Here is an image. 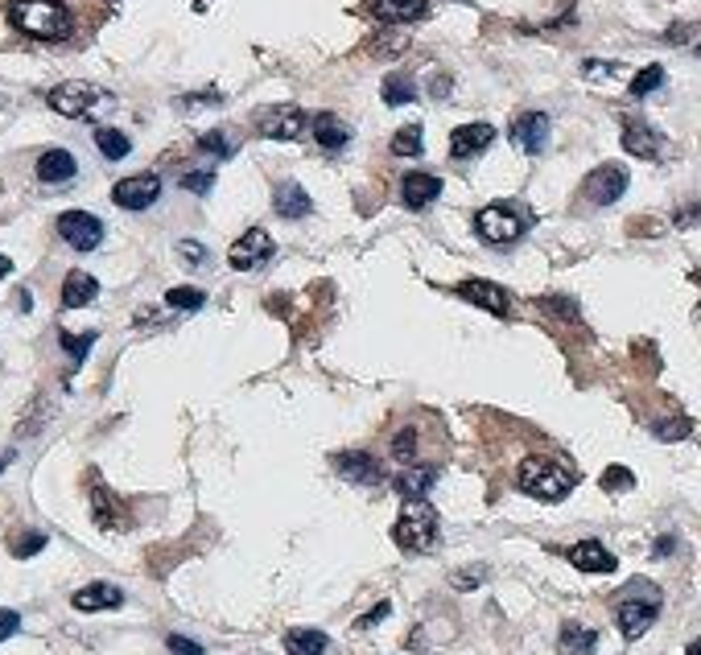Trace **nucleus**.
Returning <instances> with one entry per match:
<instances>
[{
  "mask_svg": "<svg viewBox=\"0 0 701 655\" xmlns=\"http://www.w3.org/2000/svg\"><path fill=\"white\" fill-rule=\"evenodd\" d=\"M9 21L38 42H62L71 33V9L62 0H13Z\"/></svg>",
  "mask_w": 701,
  "mask_h": 655,
  "instance_id": "obj_1",
  "label": "nucleus"
},
{
  "mask_svg": "<svg viewBox=\"0 0 701 655\" xmlns=\"http://www.w3.org/2000/svg\"><path fill=\"white\" fill-rule=\"evenodd\" d=\"M438 511H433L429 499H405L400 507V520L392 528V540L405 548V553H429L438 544Z\"/></svg>",
  "mask_w": 701,
  "mask_h": 655,
  "instance_id": "obj_2",
  "label": "nucleus"
},
{
  "mask_svg": "<svg viewBox=\"0 0 701 655\" xmlns=\"http://www.w3.org/2000/svg\"><path fill=\"white\" fill-rule=\"evenodd\" d=\"M516 482H520V491L532 495V499H545V503H557L574 491V474L565 470L561 462L553 458H524L520 470H516Z\"/></svg>",
  "mask_w": 701,
  "mask_h": 655,
  "instance_id": "obj_3",
  "label": "nucleus"
},
{
  "mask_svg": "<svg viewBox=\"0 0 701 655\" xmlns=\"http://www.w3.org/2000/svg\"><path fill=\"white\" fill-rule=\"evenodd\" d=\"M656 614H660V590L648 581H636L631 590L619 598L615 606V623L623 631V639H640L652 623H656Z\"/></svg>",
  "mask_w": 701,
  "mask_h": 655,
  "instance_id": "obj_4",
  "label": "nucleus"
},
{
  "mask_svg": "<svg viewBox=\"0 0 701 655\" xmlns=\"http://www.w3.org/2000/svg\"><path fill=\"white\" fill-rule=\"evenodd\" d=\"M475 231H479V239H487V244H516V239L528 231V219L508 202H491L475 215Z\"/></svg>",
  "mask_w": 701,
  "mask_h": 655,
  "instance_id": "obj_5",
  "label": "nucleus"
},
{
  "mask_svg": "<svg viewBox=\"0 0 701 655\" xmlns=\"http://www.w3.org/2000/svg\"><path fill=\"white\" fill-rule=\"evenodd\" d=\"M46 103L58 112V116H71V120H83V116H91L99 103H104V91H99L95 83H58L50 95H46Z\"/></svg>",
  "mask_w": 701,
  "mask_h": 655,
  "instance_id": "obj_6",
  "label": "nucleus"
},
{
  "mask_svg": "<svg viewBox=\"0 0 701 655\" xmlns=\"http://www.w3.org/2000/svg\"><path fill=\"white\" fill-rule=\"evenodd\" d=\"M256 132L269 136V141H293V136L306 132V112L297 103H273V108L256 112Z\"/></svg>",
  "mask_w": 701,
  "mask_h": 655,
  "instance_id": "obj_7",
  "label": "nucleus"
},
{
  "mask_svg": "<svg viewBox=\"0 0 701 655\" xmlns=\"http://www.w3.org/2000/svg\"><path fill=\"white\" fill-rule=\"evenodd\" d=\"M58 235L75 252H95L99 244H104V223H99L95 215H87V211H66V215H58Z\"/></svg>",
  "mask_w": 701,
  "mask_h": 655,
  "instance_id": "obj_8",
  "label": "nucleus"
},
{
  "mask_svg": "<svg viewBox=\"0 0 701 655\" xmlns=\"http://www.w3.org/2000/svg\"><path fill=\"white\" fill-rule=\"evenodd\" d=\"M623 190H627V169H623V165H598L594 174L582 182V194H586V202H594V206L619 202Z\"/></svg>",
  "mask_w": 701,
  "mask_h": 655,
  "instance_id": "obj_9",
  "label": "nucleus"
},
{
  "mask_svg": "<svg viewBox=\"0 0 701 655\" xmlns=\"http://www.w3.org/2000/svg\"><path fill=\"white\" fill-rule=\"evenodd\" d=\"M157 198H161V178H157V174L124 178V182H116V190H112V202L124 206V211H145V206H153Z\"/></svg>",
  "mask_w": 701,
  "mask_h": 655,
  "instance_id": "obj_10",
  "label": "nucleus"
},
{
  "mask_svg": "<svg viewBox=\"0 0 701 655\" xmlns=\"http://www.w3.org/2000/svg\"><path fill=\"white\" fill-rule=\"evenodd\" d=\"M273 256V235L269 231H260V227H252V231H244L236 244H231V252H227V260H231V268H240V272H248V268H256V264H264Z\"/></svg>",
  "mask_w": 701,
  "mask_h": 655,
  "instance_id": "obj_11",
  "label": "nucleus"
},
{
  "mask_svg": "<svg viewBox=\"0 0 701 655\" xmlns=\"http://www.w3.org/2000/svg\"><path fill=\"white\" fill-rule=\"evenodd\" d=\"M91 520L104 532H124L132 524V515L124 511V503L104 487V482H91Z\"/></svg>",
  "mask_w": 701,
  "mask_h": 655,
  "instance_id": "obj_12",
  "label": "nucleus"
},
{
  "mask_svg": "<svg viewBox=\"0 0 701 655\" xmlns=\"http://www.w3.org/2000/svg\"><path fill=\"white\" fill-rule=\"evenodd\" d=\"M512 145H516L520 153H528V157L545 153V145H549V116H545V112H524V116H516V120H512Z\"/></svg>",
  "mask_w": 701,
  "mask_h": 655,
  "instance_id": "obj_13",
  "label": "nucleus"
},
{
  "mask_svg": "<svg viewBox=\"0 0 701 655\" xmlns=\"http://www.w3.org/2000/svg\"><path fill=\"white\" fill-rule=\"evenodd\" d=\"M623 149L640 161H656L664 157V136L644 120H623Z\"/></svg>",
  "mask_w": 701,
  "mask_h": 655,
  "instance_id": "obj_14",
  "label": "nucleus"
},
{
  "mask_svg": "<svg viewBox=\"0 0 701 655\" xmlns=\"http://www.w3.org/2000/svg\"><path fill=\"white\" fill-rule=\"evenodd\" d=\"M363 9L384 25H409L429 13V0H363Z\"/></svg>",
  "mask_w": 701,
  "mask_h": 655,
  "instance_id": "obj_15",
  "label": "nucleus"
},
{
  "mask_svg": "<svg viewBox=\"0 0 701 655\" xmlns=\"http://www.w3.org/2000/svg\"><path fill=\"white\" fill-rule=\"evenodd\" d=\"M75 610H83V614H95V610H116L120 602H124V590L120 585H112V581H91V585H83V590H75Z\"/></svg>",
  "mask_w": 701,
  "mask_h": 655,
  "instance_id": "obj_16",
  "label": "nucleus"
},
{
  "mask_svg": "<svg viewBox=\"0 0 701 655\" xmlns=\"http://www.w3.org/2000/svg\"><path fill=\"white\" fill-rule=\"evenodd\" d=\"M491 141H495V128L491 124H462L450 136V153L458 161H466V157H479L483 149H491Z\"/></svg>",
  "mask_w": 701,
  "mask_h": 655,
  "instance_id": "obj_17",
  "label": "nucleus"
},
{
  "mask_svg": "<svg viewBox=\"0 0 701 655\" xmlns=\"http://www.w3.org/2000/svg\"><path fill=\"white\" fill-rule=\"evenodd\" d=\"M335 470H339V478H347V482H363V487H372V482L384 478L380 462H376L372 454H359V450L335 454Z\"/></svg>",
  "mask_w": 701,
  "mask_h": 655,
  "instance_id": "obj_18",
  "label": "nucleus"
},
{
  "mask_svg": "<svg viewBox=\"0 0 701 655\" xmlns=\"http://www.w3.org/2000/svg\"><path fill=\"white\" fill-rule=\"evenodd\" d=\"M565 557H570V565L582 569V573H615V565H619L615 553H607L598 540H578Z\"/></svg>",
  "mask_w": 701,
  "mask_h": 655,
  "instance_id": "obj_19",
  "label": "nucleus"
},
{
  "mask_svg": "<svg viewBox=\"0 0 701 655\" xmlns=\"http://www.w3.org/2000/svg\"><path fill=\"white\" fill-rule=\"evenodd\" d=\"M438 194H442V178H433V174H405L400 178V202H405L409 211H425Z\"/></svg>",
  "mask_w": 701,
  "mask_h": 655,
  "instance_id": "obj_20",
  "label": "nucleus"
},
{
  "mask_svg": "<svg viewBox=\"0 0 701 655\" xmlns=\"http://www.w3.org/2000/svg\"><path fill=\"white\" fill-rule=\"evenodd\" d=\"M458 297L479 305V309H487V314H499V318L508 314V293L499 289V285H491V281H462L458 285Z\"/></svg>",
  "mask_w": 701,
  "mask_h": 655,
  "instance_id": "obj_21",
  "label": "nucleus"
},
{
  "mask_svg": "<svg viewBox=\"0 0 701 655\" xmlns=\"http://www.w3.org/2000/svg\"><path fill=\"white\" fill-rule=\"evenodd\" d=\"M75 157L66 153V149H46L42 157H38V182H46V186H66L75 178Z\"/></svg>",
  "mask_w": 701,
  "mask_h": 655,
  "instance_id": "obj_22",
  "label": "nucleus"
},
{
  "mask_svg": "<svg viewBox=\"0 0 701 655\" xmlns=\"http://www.w3.org/2000/svg\"><path fill=\"white\" fill-rule=\"evenodd\" d=\"M273 206H277V215L281 219H306L310 211H314V202H310V194L297 186V182H277V190H273Z\"/></svg>",
  "mask_w": 701,
  "mask_h": 655,
  "instance_id": "obj_23",
  "label": "nucleus"
},
{
  "mask_svg": "<svg viewBox=\"0 0 701 655\" xmlns=\"http://www.w3.org/2000/svg\"><path fill=\"white\" fill-rule=\"evenodd\" d=\"M314 141H318L326 153H339V149H347V141H351V128H347L339 116L322 112V116H314Z\"/></svg>",
  "mask_w": 701,
  "mask_h": 655,
  "instance_id": "obj_24",
  "label": "nucleus"
},
{
  "mask_svg": "<svg viewBox=\"0 0 701 655\" xmlns=\"http://www.w3.org/2000/svg\"><path fill=\"white\" fill-rule=\"evenodd\" d=\"M95 293H99V285H95L91 272H71V277L62 281V305H66V309L91 305V301H95Z\"/></svg>",
  "mask_w": 701,
  "mask_h": 655,
  "instance_id": "obj_25",
  "label": "nucleus"
},
{
  "mask_svg": "<svg viewBox=\"0 0 701 655\" xmlns=\"http://www.w3.org/2000/svg\"><path fill=\"white\" fill-rule=\"evenodd\" d=\"M433 482H438V474L425 470V466H413L405 474H396L392 487H396V495H405V499H425L433 491Z\"/></svg>",
  "mask_w": 701,
  "mask_h": 655,
  "instance_id": "obj_26",
  "label": "nucleus"
},
{
  "mask_svg": "<svg viewBox=\"0 0 701 655\" xmlns=\"http://www.w3.org/2000/svg\"><path fill=\"white\" fill-rule=\"evenodd\" d=\"M598 647V635L590 627H578V623H565L561 627V639H557V651L561 655H594Z\"/></svg>",
  "mask_w": 701,
  "mask_h": 655,
  "instance_id": "obj_27",
  "label": "nucleus"
},
{
  "mask_svg": "<svg viewBox=\"0 0 701 655\" xmlns=\"http://www.w3.org/2000/svg\"><path fill=\"white\" fill-rule=\"evenodd\" d=\"M285 651L289 655H322L326 651V635L314 631V627H297L285 635Z\"/></svg>",
  "mask_w": 701,
  "mask_h": 655,
  "instance_id": "obj_28",
  "label": "nucleus"
},
{
  "mask_svg": "<svg viewBox=\"0 0 701 655\" xmlns=\"http://www.w3.org/2000/svg\"><path fill=\"white\" fill-rule=\"evenodd\" d=\"M95 145H99V153H104L108 161H120L132 149V141H128L120 128H95Z\"/></svg>",
  "mask_w": 701,
  "mask_h": 655,
  "instance_id": "obj_29",
  "label": "nucleus"
},
{
  "mask_svg": "<svg viewBox=\"0 0 701 655\" xmlns=\"http://www.w3.org/2000/svg\"><path fill=\"white\" fill-rule=\"evenodd\" d=\"M417 99V87L409 75H388L384 79V103H392V108H400V103H413Z\"/></svg>",
  "mask_w": 701,
  "mask_h": 655,
  "instance_id": "obj_30",
  "label": "nucleus"
},
{
  "mask_svg": "<svg viewBox=\"0 0 701 655\" xmlns=\"http://www.w3.org/2000/svg\"><path fill=\"white\" fill-rule=\"evenodd\" d=\"M392 153L396 157H417L421 153V128L417 124H405L396 136H392Z\"/></svg>",
  "mask_w": 701,
  "mask_h": 655,
  "instance_id": "obj_31",
  "label": "nucleus"
},
{
  "mask_svg": "<svg viewBox=\"0 0 701 655\" xmlns=\"http://www.w3.org/2000/svg\"><path fill=\"white\" fill-rule=\"evenodd\" d=\"M203 289H190V285H178V289H170V293H165V305H170V309H190V314H194V309H203Z\"/></svg>",
  "mask_w": 701,
  "mask_h": 655,
  "instance_id": "obj_32",
  "label": "nucleus"
},
{
  "mask_svg": "<svg viewBox=\"0 0 701 655\" xmlns=\"http://www.w3.org/2000/svg\"><path fill=\"white\" fill-rule=\"evenodd\" d=\"M42 548H46V532H25V536L9 540V553L21 557V561H25V557H38Z\"/></svg>",
  "mask_w": 701,
  "mask_h": 655,
  "instance_id": "obj_33",
  "label": "nucleus"
},
{
  "mask_svg": "<svg viewBox=\"0 0 701 655\" xmlns=\"http://www.w3.org/2000/svg\"><path fill=\"white\" fill-rule=\"evenodd\" d=\"M689 417H664V421H652V433L660 437V441H681V437H689Z\"/></svg>",
  "mask_w": 701,
  "mask_h": 655,
  "instance_id": "obj_34",
  "label": "nucleus"
},
{
  "mask_svg": "<svg viewBox=\"0 0 701 655\" xmlns=\"http://www.w3.org/2000/svg\"><path fill=\"white\" fill-rule=\"evenodd\" d=\"M58 338H62V347H66V355H71L75 363H83V359H87V351L95 347V330H87V334H66V330H62Z\"/></svg>",
  "mask_w": 701,
  "mask_h": 655,
  "instance_id": "obj_35",
  "label": "nucleus"
},
{
  "mask_svg": "<svg viewBox=\"0 0 701 655\" xmlns=\"http://www.w3.org/2000/svg\"><path fill=\"white\" fill-rule=\"evenodd\" d=\"M660 83H664V66H644V71H640L636 79H631V95L644 99V95H652Z\"/></svg>",
  "mask_w": 701,
  "mask_h": 655,
  "instance_id": "obj_36",
  "label": "nucleus"
},
{
  "mask_svg": "<svg viewBox=\"0 0 701 655\" xmlns=\"http://www.w3.org/2000/svg\"><path fill=\"white\" fill-rule=\"evenodd\" d=\"M392 458H396V462H417V429H400V433H396Z\"/></svg>",
  "mask_w": 701,
  "mask_h": 655,
  "instance_id": "obj_37",
  "label": "nucleus"
},
{
  "mask_svg": "<svg viewBox=\"0 0 701 655\" xmlns=\"http://www.w3.org/2000/svg\"><path fill=\"white\" fill-rule=\"evenodd\" d=\"M636 487V478H631L627 466H607L603 470V491H631Z\"/></svg>",
  "mask_w": 701,
  "mask_h": 655,
  "instance_id": "obj_38",
  "label": "nucleus"
},
{
  "mask_svg": "<svg viewBox=\"0 0 701 655\" xmlns=\"http://www.w3.org/2000/svg\"><path fill=\"white\" fill-rule=\"evenodd\" d=\"M198 149H207V153H215V157H231V153H236V145H231L223 132H207L203 141H198Z\"/></svg>",
  "mask_w": 701,
  "mask_h": 655,
  "instance_id": "obj_39",
  "label": "nucleus"
},
{
  "mask_svg": "<svg viewBox=\"0 0 701 655\" xmlns=\"http://www.w3.org/2000/svg\"><path fill=\"white\" fill-rule=\"evenodd\" d=\"M178 256H182V264H207V248L194 244V239H182V244H178Z\"/></svg>",
  "mask_w": 701,
  "mask_h": 655,
  "instance_id": "obj_40",
  "label": "nucleus"
},
{
  "mask_svg": "<svg viewBox=\"0 0 701 655\" xmlns=\"http://www.w3.org/2000/svg\"><path fill=\"white\" fill-rule=\"evenodd\" d=\"M215 186V174H207V169H203V174H186L182 178V190H190V194H207Z\"/></svg>",
  "mask_w": 701,
  "mask_h": 655,
  "instance_id": "obj_41",
  "label": "nucleus"
},
{
  "mask_svg": "<svg viewBox=\"0 0 701 655\" xmlns=\"http://www.w3.org/2000/svg\"><path fill=\"white\" fill-rule=\"evenodd\" d=\"M165 647H170V655H203V647H198L194 639H186V635H170Z\"/></svg>",
  "mask_w": 701,
  "mask_h": 655,
  "instance_id": "obj_42",
  "label": "nucleus"
},
{
  "mask_svg": "<svg viewBox=\"0 0 701 655\" xmlns=\"http://www.w3.org/2000/svg\"><path fill=\"white\" fill-rule=\"evenodd\" d=\"M450 581H454V590H475V585L483 581V569H462V573H454Z\"/></svg>",
  "mask_w": 701,
  "mask_h": 655,
  "instance_id": "obj_43",
  "label": "nucleus"
},
{
  "mask_svg": "<svg viewBox=\"0 0 701 655\" xmlns=\"http://www.w3.org/2000/svg\"><path fill=\"white\" fill-rule=\"evenodd\" d=\"M17 627H21V614L17 610H0V643H5L9 635H17Z\"/></svg>",
  "mask_w": 701,
  "mask_h": 655,
  "instance_id": "obj_44",
  "label": "nucleus"
},
{
  "mask_svg": "<svg viewBox=\"0 0 701 655\" xmlns=\"http://www.w3.org/2000/svg\"><path fill=\"white\" fill-rule=\"evenodd\" d=\"M388 610H392V606H388V602H380V606H376L372 614H363V618H359V623H355V631H367V627H376V623H384V618H388Z\"/></svg>",
  "mask_w": 701,
  "mask_h": 655,
  "instance_id": "obj_45",
  "label": "nucleus"
},
{
  "mask_svg": "<svg viewBox=\"0 0 701 655\" xmlns=\"http://www.w3.org/2000/svg\"><path fill=\"white\" fill-rule=\"evenodd\" d=\"M673 223H677V227H697V223H701V206H685V211H677Z\"/></svg>",
  "mask_w": 701,
  "mask_h": 655,
  "instance_id": "obj_46",
  "label": "nucleus"
},
{
  "mask_svg": "<svg viewBox=\"0 0 701 655\" xmlns=\"http://www.w3.org/2000/svg\"><path fill=\"white\" fill-rule=\"evenodd\" d=\"M673 548H677V540H673V536H660V540H656V557H669Z\"/></svg>",
  "mask_w": 701,
  "mask_h": 655,
  "instance_id": "obj_47",
  "label": "nucleus"
},
{
  "mask_svg": "<svg viewBox=\"0 0 701 655\" xmlns=\"http://www.w3.org/2000/svg\"><path fill=\"white\" fill-rule=\"evenodd\" d=\"M9 272H13V260H9V256H0V277H9Z\"/></svg>",
  "mask_w": 701,
  "mask_h": 655,
  "instance_id": "obj_48",
  "label": "nucleus"
},
{
  "mask_svg": "<svg viewBox=\"0 0 701 655\" xmlns=\"http://www.w3.org/2000/svg\"><path fill=\"white\" fill-rule=\"evenodd\" d=\"M689 655H701V639H693V643H689Z\"/></svg>",
  "mask_w": 701,
  "mask_h": 655,
  "instance_id": "obj_49",
  "label": "nucleus"
},
{
  "mask_svg": "<svg viewBox=\"0 0 701 655\" xmlns=\"http://www.w3.org/2000/svg\"><path fill=\"white\" fill-rule=\"evenodd\" d=\"M697 322H701V305H697Z\"/></svg>",
  "mask_w": 701,
  "mask_h": 655,
  "instance_id": "obj_50",
  "label": "nucleus"
},
{
  "mask_svg": "<svg viewBox=\"0 0 701 655\" xmlns=\"http://www.w3.org/2000/svg\"><path fill=\"white\" fill-rule=\"evenodd\" d=\"M693 54H697V58H701V46H697V50H693Z\"/></svg>",
  "mask_w": 701,
  "mask_h": 655,
  "instance_id": "obj_51",
  "label": "nucleus"
}]
</instances>
